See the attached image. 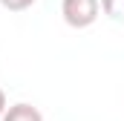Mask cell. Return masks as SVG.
I'll use <instances>...</instances> for the list:
<instances>
[{
    "mask_svg": "<svg viewBox=\"0 0 124 121\" xmlns=\"http://www.w3.org/2000/svg\"><path fill=\"white\" fill-rule=\"evenodd\" d=\"M98 9H101V0H63L61 3V15L66 26H72V29L93 26L98 20Z\"/></svg>",
    "mask_w": 124,
    "mask_h": 121,
    "instance_id": "6da1fadb",
    "label": "cell"
},
{
    "mask_svg": "<svg viewBox=\"0 0 124 121\" xmlns=\"http://www.w3.org/2000/svg\"><path fill=\"white\" fill-rule=\"evenodd\" d=\"M0 121H43L40 115V110L38 107H32V104H12V107H6V113H3V118Z\"/></svg>",
    "mask_w": 124,
    "mask_h": 121,
    "instance_id": "7a4b0ae2",
    "label": "cell"
},
{
    "mask_svg": "<svg viewBox=\"0 0 124 121\" xmlns=\"http://www.w3.org/2000/svg\"><path fill=\"white\" fill-rule=\"evenodd\" d=\"M101 9H104L107 17L124 23V0H101Z\"/></svg>",
    "mask_w": 124,
    "mask_h": 121,
    "instance_id": "3957f363",
    "label": "cell"
},
{
    "mask_svg": "<svg viewBox=\"0 0 124 121\" xmlns=\"http://www.w3.org/2000/svg\"><path fill=\"white\" fill-rule=\"evenodd\" d=\"M35 3H38V0H0V6H3L6 12H26Z\"/></svg>",
    "mask_w": 124,
    "mask_h": 121,
    "instance_id": "277c9868",
    "label": "cell"
},
{
    "mask_svg": "<svg viewBox=\"0 0 124 121\" xmlns=\"http://www.w3.org/2000/svg\"><path fill=\"white\" fill-rule=\"evenodd\" d=\"M3 113H6V92L0 90V118H3Z\"/></svg>",
    "mask_w": 124,
    "mask_h": 121,
    "instance_id": "5b68a950",
    "label": "cell"
}]
</instances>
